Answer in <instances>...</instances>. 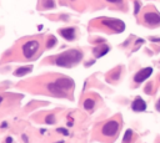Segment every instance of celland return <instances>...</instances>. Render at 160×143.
Segmentation results:
<instances>
[{"instance_id":"6da1fadb","label":"cell","mask_w":160,"mask_h":143,"mask_svg":"<svg viewBox=\"0 0 160 143\" xmlns=\"http://www.w3.org/2000/svg\"><path fill=\"white\" fill-rule=\"evenodd\" d=\"M81 57H83V54L79 50H69V51L59 55L55 60V63L61 67H71L74 63L79 62Z\"/></svg>"},{"instance_id":"7a4b0ae2","label":"cell","mask_w":160,"mask_h":143,"mask_svg":"<svg viewBox=\"0 0 160 143\" xmlns=\"http://www.w3.org/2000/svg\"><path fill=\"white\" fill-rule=\"evenodd\" d=\"M119 127L120 126H119V122L118 121L111 120L104 125L103 128H101V132H103L104 136H106V137H113V136H115L118 133Z\"/></svg>"},{"instance_id":"3957f363","label":"cell","mask_w":160,"mask_h":143,"mask_svg":"<svg viewBox=\"0 0 160 143\" xmlns=\"http://www.w3.org/2000/svg\"><path fill=\"white\" fill-rule=\"evenodd\" d=\"M38 49H39V41L30 40V41H28L26 44H24L23 52H24V55H25L26 57H31L35 52L38 51Z\"/></svg>"},{"instance_id":"277c9868","label":"cell","mask_w":160,"mask_h":143,"mask_svg":"<svg viewBox=\"0 0 160 143\" xmlns=\"http://www.w3.org/2000/svg\"><path fill=\"white\" fill-rule=\"evenodd\" d=\"M144 21L148 24V25L158 26V25H160V14H158V12H155V11L145 12V15H144Z\"/></svg>"},{"instance_id":"5b68a950","label":"cell","mask_w":160,"mask_h":143,"mask_svg":"<svg viewBox=\"0 0 160 143\" xmlns=\"http://www.w3.org/2000/svg\"><path fill=\"white\" fill-rule=\"evenodd\" d=\"M153 74V69L151 67H145V69H141L140 71H138L135 76H134V81L140 83V82H144V81L149 79V76H151Z\"/></svg>"},{"instance_id":"8992f818","label":"cell","mask_w":160,"mask_h":143,"mask_svg":"<svg viewBox=\"0 0 160 143\" xmlns=\"http://www.w3.org/2000/svg\"><path fill=\"white\" fill-rule=\"evenodd\" d=\"M55 83H56L64 92H66L68 90H70V88L74 86V81L68 79V77H61V79H59V80L55 81Z\"/></svg>"},{"instance_id":"52a82bcc","label":"cell","mask_w":160,"mask_h":143,"mask_svg":"<svg viewBox=\"0 0 160 143\" xmlns=\"http://www.w3.org/2000/svg\"><path fill=\"white\" fill-rule=\"evenodd\" d=\"M132 108H133V111H135V112H143V111L146 109V102H145L144 100H141L140 97H138L133 101Z\"/></svg>"},{"instance_id":"ba28073f","label":"cell","mask_w":160,"mask_h":143,"mask_svg":"<svg viewBox=\"0 0 160 143\" xmlns=\"http://www.w3.org/2000/svg\"><path fill=\"white\" fill-rule=\"evenodd\" d=\"M59 32H60V35L63 36L64 39H66V40H74L75 39V29L74 28L61 29Z\"/></svg>"},{"instance_id":"9c48e42d","label":"cell","mask_w":160,"mask_h":143,"mask_svg":"<svg viewBox=\"0 0 160 143\" xmlns=\"http://www.w3.org/2000/svg\"><path fill=\"white\" fill-rule=\"evenodd\" d=\"M48 90L52 92V93L59 96V97H60V96H61V97H65V96H66V92H64L55 82H54V83H49V85H48Z\"/></svg>"},{"instance_id":"30bf717a","label":"cell","mask_w":160,"mask_h":143,"mask_svg":"<svg viewBox=\"0 0 160 143\" xmlns=\"http://www.w3.org/2000/svg\"><path fill=\"white\" fill-rule=\"evenodd\" d=\"M31 71V66H26V67H20V69H18L15 72H14V75L15 76H25V75L28 74V72H30Z\"/></svg>"},{"instance_id":"8fae6325","label":"cell","mask_w":160,"mask_h":143,"mask_svg":"<svg viewBox=\"0 0 160 143\" xmlns=\"http://www.w3.org/2000/svg\"><path fill=\"white\" fill-rule=\"evenodd\" d=\"M108 51H109V47L106 45H103L101 46V49H99V50H98V49L94 50V52L96 54V57H101L104 54H106Z\"/></svg>"},{"instance_id":"7c38bea8","label":"cell","mask_w":160,"mask_h":143,"mask_svg":"<svg viewBox=\"0 0 160 143\" xmlns=\"http://www.w3.org/2000/svg\"><path fill=\"white\" fill-rule=\"evenodd\" d=\"M94 106H95V101L93 98H88V100L84 101V107H85V109H93Z\"/></svg>"},{"instance_id":"4fadbf2b","label":"cell","mask_w":160,"mask_h":143,"mask_svg":"<svg viewBox=\"0 0 160 143\" xmlns=\"http://www.w3.org/2000/svg\"><path fill=\"white\" fill-rule=\"evenodd\" d=\"M132 138H133V131L132 129H128V131L125 132L124 138H123V143H130Z\"/></svg>"},{"instance_id":"5bb4252c","label":"cell","mask_w":160,"mask_h":143,"mask_svg":"<svg viewBox=\"0 0 160 143\" xmlns=\"http://www.w3.org/2000/svg\"><path fill=\"white\" fill-rule=\"evenodd\" d=\"M43 6L44 9H53L55 8V3L54 0H43Z\"/></svg>"},{"instance_id":"9a60e30c","label":"cell","mask_w":160,"mask_h":143,"mask_svg":"<svg viewBox=\"0 0 160 143\" xmlns=\"http://www.w3.org/2000/svg\"><path fill=\"white\" fill-rule=\"evenodd\" d=\"M45 122L46 123H50V125H54V123H55V117H54L53 114H49L45 118Z\"/></svg>"},{"instance_id":"2e32d148","label":"cell","mask_w":160,"mask_h":143,"mask_svg":"<svg viewBox=\"0 0 160 143\" xmlns=\"http://www.w3.org/2000/svg\"><path fill=\"white\" fill-rule=\"evenodd\" d=\"M58 132L59 133H63L64 136H69V132L65 129V128H58Z\"/></svg>"},{"instance_id":"e0dca14e","label":"cell","mask_w":160,"mask_h":143,"mask_svg":"<svg viewBox=\"0 0 160 143\" xmlns=\"http://www.w3.org/2000/svg\"><path fill=\"white\" fill-rule=\"evenodd\" d=\"M55 44H56V40H55L54 37H52V41L49 40V42H48V46H49V47H53V45H55Z\"/></svg>"},{"instance_id":"ac0fdd59","label":"cell","mask_w":160,"mask_h":143,"mask_svg":"<svg viewBox=\"0 0 160 143\" xmlns=\"http://www.w3.org/2000/svg\"><path fill=\"white\" fill-rule=\"evenodd\" d=\"M139 9H140V4L139 3H135V9H134V14H138L139 12Z\"/></svg>"},{"instance_id":"d6986e66","label":"cell","mask_w":160,"mask_h":143,"mask_svg":"<svg viewBox=\"0 0 160 143\" xmlns=\"http://www.w3.org/2000/svg\"><path fill=\"white\" fill-rule=\"evenodd\" d=\"M151 87H153V85H151V83H150V85H148V87H146L145 92H146V93H150V91H151Z\"/></svg>"},{"instance_id":"ffe728a7","label":"cell","mask_w":160,"mask_h":143,"mask_svg":"<svg viewBox=\"0 0 160 143\" xmlns=\"http://www.w3.org/2000/svg\"><path fill=\"white\" fill-rule=\"evenodd\" d=\"M155 108H156L160 112V98L158 100V102H156V105H155Z\"/></svg>"},{"instance_id":"44dd1931","label":"cell","mask_w":160,"mask_h":143,"mask_svg":"<svg viewBox=\"0 0 160 143\" xmlns=\"http://www.w3.org/2000/svg\"><path fill=\"white\" fill-rule=\"evenodd\" d=\"M110 3H118V4H121L123 3V0H108Z\"/></svg>"},{"instance_id":"7402d4cb","label":"cell","mask_w":160,"mask_h":143,"mask_svg":"<svg viewBox=\"0 0 160 143\" xmlns=\"http://www.w3.org/2000/svg\"><path fill=\"white\" fill-rule=\"evenodd\" d=\"M23 139H24V142H25V143H28V138H26V136H25V134L23 136Z\"/></svg>"},{"instance_id":"603a6c76","label":"cell","mask_w":160,"mask_h":143,"mask_svg":"<svg viewBox=\"0 0 160 143\" xmlns=\"http://www.w3.org/2000/svg\"><path fill=\"white\" fill-rule=\"evenodd\" d=\"M12 142H13L12 138H8V139H6V143H12Z\"/></svg>"},{"instance_id":"cb8c5ba5","label":"cell","mask_w":160,"mask_h":143,"mask_svg":"<svg viewBox=\"0 0 160 143\" xmlns=\"http://www.w3.org/2000/svg\"><path fill=\"white\" fill-rule=\"evenodd\" d=\"M3 102V97H1V96H0V103Z\"/></svg>"}]
</instances>
